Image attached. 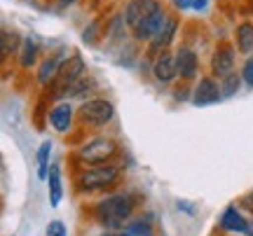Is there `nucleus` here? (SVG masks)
<instances>
[{"label": "nucleus", "mask_w": 253, "mask_h": 236, "mask_svg": "<svg viewBox=\"0 0 253 236\" xmlns=\"http://www.w3.org/2000/svg\"><path fill=\"white\" fill-rule=\"evenodd\" d=\"M136 208V201L131 194H110L106 199H101L96 206H94V218L99 220L103 227L108 229H122L131 220Z\"/></svg>", "instance_id": "f257e3e1"}, {"label": "nucleus", "mask_w": 253, "mask_h": 236, "mask_svg": "<svg viewBox=\"0 0 253 236\" xmlns=\"http://www.w3.org/2000/svg\"><path fill=\"white\" fill-rule=\"evenodd\" d=\"M120 178V169L113 166V164H96L91 169H84V171L78 175V190L82 192H99L106 190L110 185H115Z\"/></svg>", "instance_id": "f03ea898"}, {"label": "nucleus", "mask_w": 253, "mask_h": 236, "mask_svg": "<svg viewBox=\"0 0 253 236\" xmlns=\"http://www.w3.org/2000/svg\"><path fill=\"white\" fill-rule=\"evenodd\" d=\"M78 115H80V122L84 127H103V124H108L110 119L115 117V108H113V103L106 99H91V101H84L78 110Z\"/></svg>", "instance_id": "7ed1b4c3"}, {"label": "nucleus", "mask_w": 253, "mask_h": 236, "mask_svg": "<svg viewBox=\"0 0 253 236\" xmlns=\"http://www.w3.org/2000/svg\"><path fill=\"white\" fill-rule=\"evenodd\" d=\"M118 145L110 138H91L87 143H82L78 150V159L84 164H103L108 162L110 157H115Z\"/></svg>", "instance_id": "20e7f679"}, {"label": "nucleus", "mask_w": 253, "mask_h": 236, "mask_svg": "<svg viewBox=\"0 0 253 236\" xmlns=\"http://www.w3.org/2000/svg\"><path fill=\"white\" fill-rule=\"evenodd\" d=\"M84 70H87V66H84V61H82L80 54H73L71 59H66V61L61 64V68H59L56 80L52 82V84L56 87V94H66V91L71 89L73 84L84 75Z\"/></svg>", "instance_id": "39448f33"}, {"label": "nucleus", "mask_w": 253, "mask_h": 236, "mask_svg": "<svg viewBox=\"0 0 253 236\" xmlns=\"http://www.w3.org/2000/svg\"><path fill=\"white\" fill-rule=\"evenodd\" d=\"M162 9L160 0H129L125 7V21L129 28H136L141 21H145L148 17H153L155 12Z\"/></svg>", "instance_id": "423d86ee"}, {"label": "nucleus", "mask_w": 253, "mask_h": 236, "mask_svg": "<svg viewBox=\"0 0 253 236\" xmlns=\"http://www.w3.org/2000/svg\"><path fill=\"white\" fill-rule=\"evenodd\" d=\"M223 99V89L213 77H202L199 84L192 89V103L197 108H204V105H213Z\"/></svg>", "instance_id": "0eeeda50"}, {"label": "nucleus", "mask_w": 253, "mask_h": 236, "mask_svg": "<svg viewBox=\"0 0 253 236\" xmlns=\"http://www.w3.org/2000/svg\"><path fill=\"white\" fill-rule=\"evenodd\" d=\"M176 31H178V19L176 17H167V21L162 24V28L157 31L150 40V49H148V54L150 56H160L167 49V47L173 42V37H176Z\"/></svg>", "instance_id": "6e6552de"}, {"label": "nucleus", "mask_w": 253, "mask_h": 236, "mask_svg": "<svg viewBox=\"0 0 253 236\" xmlns=\"http://www.w3.org/2000/svg\"><path fill=\"white\" fill-rule=\"evenodd\" d=\"M232 68H235V52H232V47L220 45L213 52V56H211V70L218 77H225V75L232 73Z\"/></svg>", "instance_id": "1a4fd4ad"}, {"label": "nucleus", "mask_w": 253, "mask_h": 236, "mask_svg": "<svg viewBox=\"0 0 253 236\" xmlns=\"http://www.w3.org/2000/svg\"><path fill=\"white\" fill-rule=\"evenodd\" d=\"M167 21V14H164V9H160V12H155L153 17H148L145 21H141L136 28H131V33H134V37L138 40V42H143V40H153V35L162 28V24Z\"/></svg>", "instance_id": "9d476101"}, {"label": "nucleus", "mask_w": 253, "mask_h": 236, "mask_svg": "<svg viewBox=\"0 0 253 236\" xmlns=\"http://www.w3.org/2000/svg\"><path fill=\"white\" fill-rule=\"evenodd\" d=\"M153 75L160 82H171L178 75V66H176V54H160L155 56Z\"/></svg>", "instance_id": "9b49d317"}, {"label": "nucleus", "mask_w": 253, "mask_h": 236, "mask_svg": "<svg viewBox=\"0 0 253 236\" xmlns=\"http://www.w3.org/2000/svg\"><path fill=\"white\" fill-rule=\"evenodd\" d=\"M176 66H178V75L183 80H192L197 75V68H199V61H197V54L188 49V47H181L176 52Z\"/></svg>", "instance_id": "f8f14e48"}, {"label": "nucleus", "mask_w": 253, "mask_h": 236, "mask_svg": "<svg viewBox=\"0 0 253 236\" xmlns=\"http://www.w3.org/2000/svg\"><path fill=\"white\" fill-rule=\"evenodd\" d=\"M49 124L54 127V131L59 134H66L71 131V124H73V105L71 103H56L52 112H49Z\"/></svg>", "instance_id": "ddd939ff"}, {"label": "nucleus", "mask_w": 253, "mask_h": 236, "mask_svg": "<svg viewBox=\"0 0 253 236\" xmlns=\"http://www.w3.org/2000/svg\"><path fill=\"white\" fill-rule=\"evenodd\" d=\"M220 227L227 229V232H235V234H246L251 225L246 222L244 215H242L235 206H230V208H225L223 215H220Z\"/></svg>", "instance_id": "4468645a"}, {"label": "nucleus", "mask_w": 253, "mask_h": 236, "mask_svg": "<svg viewBox=\"0 0 253 236\" xmlns=\"http://www.w3.org/2000/svg\"><path fill=\"white\" fill-rule=\"evenodd\" d=\"M47 185H49V203L52 206H59L63 197V182H61V166L59 164H52L49 169V175H47Z\"/></svg>", "instance_id": "2eb2a0df"}, {"label": "nucleus", "mask_w": 253, "mask_h": 236, "mask_svg": "<svg viewBox=\"0 0 253 236\" xmlns=\"http://www.w3.org/2000/svg\"><path fill=\"white\" fill-rule=\"evenodd\" d=\"M118 236H155L153 222H150V218H136L131 222H126Z\"/></svg>", "instance_id": "dca6fc26"}, {"label": "nucleus", "mask_w": 253, "mask_h": 236, "mask_svg": "<svg viewBox=\"0 0 253 236\" xmlns=\"http://www.w3.org/2000/svg\"><path fill=\"white\" fill-rule=\"evenodd\" d=\"M237 49L246 56H251L253 52V24L249 21L237 26Z\"/></svg>", "instance_id": "f3484780"}, {"label": "nucleus", "mask_w": 253, "mask_h": 236, "mask_svg": "<svg viewBox=\"0 0 253 236\" xmlns=\"http://www.w3.org/2000/svg\"><path fill=\"white\" fill-rule=\"evenodd\" d=\"M49 155H52V143L45 140L42 145L38 147V178L40 180H47V175H49Z\"/></svg>", "instance_id": "a211bd4d"}, {"label": "nucleus", "mask_w": 253, "mask_h": 236, "mask_svg": "<svg viewBox=\"0 0 253 236\" xmlns=\"http://www.w3.org/2000/svg\"><path fill=\"white\" fill-rule=\"evenodd\" d=\"M59 68H61L59 59H47V61H42L40 70H38V82H40V84H49V82H54L56 75H59Z\"/></svg>", "instance_id": "6ab92c4d"}, {"label": "nucleus", "mask_w": 253, "mask_h": 236, "mask_svg": "<svg viewBox=\"0 0 253 236\" xmlns=\"http://www.w3.org/2000/svg\"><path fill=\"white\" fill-rule=\"evenodd\" d=\"M21 56H19V61H21V68H31V66L36 64L38 59V45L31 40V37H24V42H21Z\"/></svg>", "instance_id": "aec40b11"}, {"label": "nucleus", "mask_w": 253, "mask_h": 236, "mask_svg": "<svg viewBox=\"0 0 253 236\" xmlns=\"http://www.w3.org/2000/svg\"><path fill=\"white\" fill-rule=\"evenodd\" d=\"M0 37H2V45H0V49H2V59L9 56L12 52H19V49H21V42H24V40H21L14 31H2V35Z\"/></svg>", "instance_id": "412c9836"}, {"label": "nucleus", "mask_w": 253, "mask_h": 236, "mask_svg": "<svg viewBox=\"0 0 253 236\" xmlns=\"http://www.w3.org/2000/svg\"><path fill=\"white\" fill-rule=\"evenodd\" d=\"M220 89H223V99L235 96L237 89H239V75L230 73V75H225V77H220Z\"/></svg>", "instance_id": "4be33fe9"}, {"label": "nucleus", "mask_w": 253, "mask_h": 236, "mask_svg": "<svg viewBox=\"0 0 253 236\" xmlns=\"http://www.w3.org/2000/svg\"><path fill=\"white\" fill-rule=\"evenodd\" d=\"M47 236H68V229H66L61 220H52L47 225Z\"/></svg>", "instance_id": "5701e85b"}, {"label": "nucleus", "mask_w": 253, "mask_h": 236, "mask_svg": "<svg viewBox=\"0 0 253 236\" xmlns=\"http://www.w3.org/2000/svg\"><path fill=\"white\" fill-rule=\"evenodd\" d=\"M242 80L249 84L253 89V54L246 59V64H244V68H242Z\"/></svg>", "instance_id": "b1692460"}, {"label": "nucleus", "mask_w": 253, "mask_h": 236, "mask_svg": "<svg viewBox=\"0 0 253 236\" xmlns=\"http://www.w3.org/2000/svg\"><path fill=\"white\" fill-rule=\"evenodd\" d=\"M173 7H176V9H188V7H195V0H173Z\"/></svg>", "instance_id": "393cba45"}, {"label": "nucleus", "mask_w": 253, "mask_h": 236, "mask_svg": "<svg viewBox=\"0 0 253 236\" xmlns=\"http://www.w3.org/2000/svg\"><path fill=\"white\" fill-rule=\"evenodd\" d=\"M204 5H207V0H195V9H204Z\"/></svg>", "instance_id": "a878e982"}, {"label": "nucleus", "mask_w": 253, "mask_h": 236, "mask_svg": "<svg viewBox=\"0 0 253 236\" xmlns=\"http://www.w3.org/2000/svg\"><path fill=\"white\" fill-rule=\"evenodd\" d=\"M73 2H75V0H59V5H61V7H66V5H73Z\"/></svg>", "instance_id": "bb28decb"}, {"label": "nucleus", "mask_w": 253, "mask_h": 236, "mask_svg": "<svg viewBox=\"0 0 253 236\" xmlns=\"http://www.w3.org/2000/svg\"><path fill=\"white\" fill-rule=\"evenodd\" d=\"M246 234H249V236H253V227H249V232H246Z\"/></svg>", "instance_id": "cd10ccee"}]
</instances>
